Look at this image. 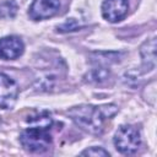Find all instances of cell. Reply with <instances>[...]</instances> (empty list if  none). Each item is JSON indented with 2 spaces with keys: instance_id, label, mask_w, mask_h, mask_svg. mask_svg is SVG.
Here are the masks:
<instances>
[{
  "instance_id": "1",
  "label": "cell",
  "mask_w": 157,
  "mask_h": 157,
  "mask_svg": "<svg viewBox=\"0 0 157 157\" xmlns=\"http://www.w3.org/2000/svg\"><path fill=\"white\" fill-rule=\"evenodd\" d=\"M118 112L115 104H103V105H76L67 110L70 118L81 129L90 134L99 135L104 129V121L110 119Z\"/></svg>"
},
{
  "instance_id": "2",
  "label": "cell",
  "mask_w": 157,
  "mask_h": 157,
  "mask_svg": "<svg viewBox=\"0 0 157 157\" xmlns=\"http://www.w3.org/2000/svg\"><path fill=\"white\" fill-rule=\"evenodd\" d=\"M29 128L23 130L20 135L21 145L29 152H43L49 148L52 144V135L49 132L53 125V118L48 112H42L27 119Z\"/></svg>"
},
{
  "instance_id": "3",
  "label": "cell",
  "mask_w": 157,
  "mask_h": 157,
  "mask_svg": "<svg viewBox=\"0 0 157 157\" xmlns=\"http://www.w3.org/2000/svg\"><path fill=\"white\" fill-rule=\"evenodd\" d=\"M114 145L120 153L124 155L135 153L141 145L139 129L135 128L134 125H121L115 132Z\"/></svg>"
},
{
  "instance_id": "4",
  "label": "cell",
  "mask_w": 157,
  "mask_h": 157,
  "mask_svg": "<svg viewBox=\"0 0 157 157\" xmlns=\"http://www.w3.org/2000/svg\"><path fill=\"white\" fill-rule=\"evenodd\" d=\"M18 96L17 83L5 74H0V108L11 109Z\"/></svg>"
},
{
  "instance_id": "5",
  "label": "cell",
  "mask_w": 157,
  "mask_h": 157,
  "mask_svg": "<svg viewBox=\"0 0 157 157\" xmlns=\"http://www.w3.org/2000/svg\"><path fill=\"white\" fill-rule=\"evenodd\" d=\"M60 7L59 0H33L28 15L32 20H45L54 16Z\"/></svg>"
},
{
  "instance_id": "6",
  "label": "cell",
  "mask_w": 157,
  "mask_h": 157,
  "mask_svg": "<svg viewBox=\"0 0 157 157\" xmlns=\"http://www.w3.org/2000/svg\"><path fill=\"white\" fill-rule=\"evenodd\" d=\"M129 10L128 0H104L102 4V15L109 22L123 20Z\"/></svg>"
},
{
  "instance_id": "7",
  "label": "cell",
  "mask_w": 157,
  "mask_h": 157,
  "mask_svg": "<svg viewBox=\"0 0 157 157\" xmlns=\"http://www.w3.org/2000/svg\"><path fill=\"white\" fill-rule=\"evenodd\" d=\"M23 42L16 36H7L0 39V59L12 60L22 55Z\"/></svg>"
},
{
  "instance_id": "8",
  "label": "cell",
  "mask_w": 157,
  "mask_h": 157,
  "mask_svg": "<svg viewBox=\"0 0 157 157\" xmlns=\"http://www.w3.org/2000/svg\"><path fill=\"white\" fill-rule=\"evenodd\" d=\"M140 54L144 66L147 67V70H152L156 65V39L151 38L146 40L140 48Z\"/></svg>"
},
{
  "instance_id": "9",
  "label": "cell",
  "mask_w": 157,
  "mask_h": 157,
  "mask_svg": "<svg viewBox=\"0 0 157 157\" xmlns=\"http://www.w3.org/2000/svg\"><path fill=\"white\" fill-rule=\"evenodd\" d=\"M17 12V4L15 0H5L0 4V17L13 18Z\"/></svg>"
},
{
  "instance_id": "10",
  "label": "cell",
  "mask_w": 157,
  "mask_h": 157,
  "mask_svg": "<svg viewBox=\"0 0 157 157\" xmlns=\"http://www.w3.org/2000/svg\"><path fill=\"white\" fill-rule=\"evenodd\" d=\"M82 156H109V152L102 147H91L81 152Z\"/></svg>"
}]
</instances>
